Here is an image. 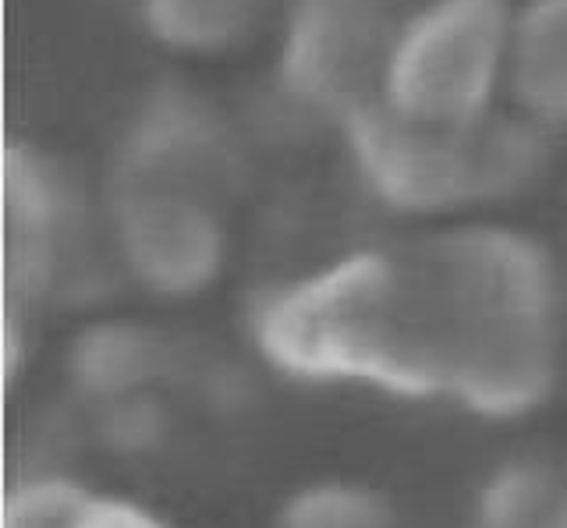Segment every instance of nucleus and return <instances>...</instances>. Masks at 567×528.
<instances>
[{
  "instance_id": "nucleus-6",
  "label": "nucleus",
  "mask_w": 567,
  "mask_h": 528,
  "mask_svg": "<svg viewBox=\"0 0 567 528\" xmlns=\"http://www.w3.org/2000/svg\"><path fill=\"white\" fill-rule=\"evenodd\" d=\"M507 90L532 121H567V0L514 8Z\"/></svg>"
},
{
  "instance_id": "nucleus-8",
  "label": "nucleus",
  "mask_w": 567,
  "mask_h": 528,
  "mask_svg": "<svg viewBox=\"0 0 567 528\" xmlns=\"http://www.w3.org/2000/svg\"><path fill=\"white\" fill-rule=\"evenodd\" d=\"M4 528H167L150 510L75 483H29L11 493Z\"/></svg>"
},
{
  "instance_id": "nucleus-1",
  "label": "nucleus",
  "mask_w": 567,
  "mask_h": 528,
  "mask_svg": "<svg viewBox=\"0 0 567 528\" xmlns=\"http://www.w3.org/2000/svg\"><path fill=\"white\" fill-rule=\"evenodd\" d=\"M256 338L298 380L514 418L557 380V270L522 231L461 224L309 273L262 309Z\"/></svg>"
},
{
  "instance_id": "nucleus-3",
  "label": "nucleus",
  "mask_w": 567,
  "mask_h": 528,
  "mask_svg": "<svg viewBox=\"0 0 567 528\" xmlns=\"http://www.w3.org/2000/svg\"><path fill=\"white\" fill-rule=\"evenodd\" d=\"M514 8L507 0H422L404 14L380 103L412 125H472L507 82Z\"/></svg>"
},
{
  "instance_id": "nucleus-9",
  "label": "nucleus",
  "mask_w": 567,
  "mask_h": 528,
  "mask_svg": "<svg viewBox=\"0 0 567 528\" xmlns=\"http://www.w3.org/2000/svg\"><path fill=\"white\" fill-rule=\"evenodd\" d=\"M398 4H401V0H398Z\"/></svg>"
},
{
  "instance_id": "nucleus-5",
  "label": "nucleus",
  "mask_w": 567,
  "mask_h": 528,
  "mask_svg": "<svg viewBox=\"0 0 567 528\" xmlns=\"http://www.w3.org/2000/svg\"><path fill=\"white\" fill-rule=\"evenodd\" d=\"M124 238H128V252L135 256L138 270L159 277L164 284L209 273L220 245L213 217L177 188L142 196L128 209Z\"/></svg>"
},
{
  "instance_id": "nucleus-7",
  "label": "nucleus",
  "mask_w": 567,
  "mask_h": 528,
  "mask_svg": "<svg viewBox=\"0 0 567 528\" xmlns=\"http://www.w3.org/2000/svg\"><path fill=\"white\" fill-rule=\"evenodd\" d=\"M280 0H146V25L159 43L213 54L245 43Z\"/></svg>"
},
{
  "instance_id": "nucleus-4",
  "label": "nucleus",
  "mask_w": 567,
  "mask_h": 528,
  "mask_svg": "<svg viewBox=\"0 0 567 528\" xmlns=\"http://www.w3.org/2000/svg\"><path fill=\"white\" fill-rule=\"evenodd\" d=\"M398 0H291L280 75L288 90L341 121L380 100Z\"/></svg>"
},
{
  "instance_id": "nucleus-2",
  "label": "nucleus",
  "mask_w": 567,
  "mask_h": 528,
  "mask_svg": "<svg viewBox=\"0 0 567 528\" xmlns=\"http://www.w3.org/2000/svg\"><path fill=\"white\" fill-rule=\"evenodd\" d=\"M344 128L365 185L412 214L504 199L528 185L543 164L536 121L496 111L472 125H412L372 100Z\"/></svg>"
}]
</instances>
